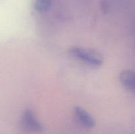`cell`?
Segmentation results:
<instances>
[{"label":"cell","mask_w":135,"mask_h":134,"mask_svg":"<svg viewBox=\"0 0 135 134\" xmlns=\"http://www.w3.org/2000/svg\"><path fill=\"white\" fill-rule=\"evenodd\" d=\"M70 53L79 60L92 66H100L103 63L101 55L92 50L80 47H73L70 49Z\"/></svg>","instance_id":"cell-1"},{"label":"cell","mask_w":135,"mask_h":134,"mask_svg":"<svg viewBox=\"0 0 135 134\" xmlns=\"http://www.w3.org/2000/svg\"><path fill=\"white\" fill-rule=\"evenodd\" d=\"M102 9L104 12L106 13L112 6V0H102Z\"/></svg>","instance_id":"cell-6"},{"label":"cell","mask_w":135,"mask_h":134,"mask_svg":"<svg viewBox=\"0 0 135 134\" xmlns=\"http://www.w3.org/2000/svg\"><path fill=\"white\" fill-rule=\"evenodd\" d=\"M22 124L28 130L36 132H40L44 130L42 123L38 121L33 111L30 109H27L24 112L22 115Z\"/></svg>","instance_id":"cell-2"},{"label":"cell","mask_w":135,"mask_h":134,"mask_svg":"<svg viewBox=\"0 0 135 134\" xmlns=\"http://www.w3.org/2000/svg\"><path fill=\"white\" fill-rule=\"evenodd\" d=\"M134 73L131 70H125L119 75V81L123 87L130 91H134Z\"/></svg>","instance_id":"cell-4"},{"label":"cell","mask_w":135,"mask_h":134,"mask_svg":"<svg viewBox=\"0 0 135 134\" xmlns=\"http://www.w3.org/2000/svg\"><path fill=\"white\" fill-rule=\"evenodd\" d=\"M52 0H35L34 7L40 13H45L51 7Z\"/></svg>","instance_id":"cell-5"},{"label":"cell","mask_w":135,"mask_h":134,"mask_svg":"<svg viewBox=\"0 0 135 134\" xmlns=\"http://www.w3.org/2000/svg\"><path fill=\"white\" fill-rule=\"evenodd\" d=\"M75 114L78 120L83 126L88 128H92L96 125L94 119L86 110L79 106L75 108Z\"/></svg>","instance_id":"cell-3"}]
</instances>
